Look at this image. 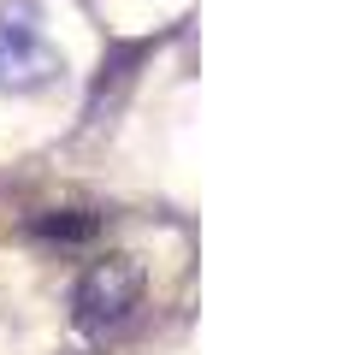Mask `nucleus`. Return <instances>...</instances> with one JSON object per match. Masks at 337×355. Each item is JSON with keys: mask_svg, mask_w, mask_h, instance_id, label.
<instances>
[{"mask_svg": "<svg viewBox=\"0 0 337 355\" xmlns=\"http://www.w3.org/2000/svg\"><path fill=\"white\" fill-rule=\"evenodd\" d=\"M137 302H142V266L125 261V254H107V261H95L83 279H77L71 320L83 331H95V338H107V331H119L137 314Z\"/></svg>", "mask_w": 337, "mask_h": 355, "instance_id": "f03ea898", "label": "nucleus"}, {"mask_svg": "<svg viewBox=\"0 0 337 355\" xmlns=\"http://www.w3.org/2000/svg\"><path fill=\"white\" fill-rule=\"evenodd\" d=\"M60 71H65V60L42 36V6L36 0H12L0 12V89L6 95H36Z\"/></svg>", "mask_w": 337, "mask_h": 355, "instance_id": "f257e3e1", "label": "nucleus"}]
</instances>
